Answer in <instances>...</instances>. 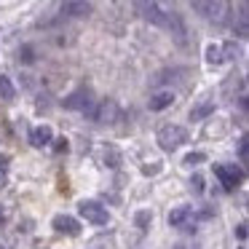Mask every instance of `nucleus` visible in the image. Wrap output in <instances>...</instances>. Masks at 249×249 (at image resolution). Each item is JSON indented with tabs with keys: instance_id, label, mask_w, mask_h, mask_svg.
Wrapping results in <instances>:
<instances>
[{
	"instance_id": "6e6552de",
	"label": "nucleus",
	"mask_w": 249,
	"mask_h": 249,
	"mask_svg": "<svg viewBox=\"0 0 249 249\" xmlns=\"http://www.w3.org/2000/svg\"><path fill=\"white\" fill-rule=\"evenodd\" d=\"M172 102H174V91H172V89H158V91H153L150 99H147V105H150L153 113L172 107Z\"/></svg>"
},
{
	"instance_id": "6ab92c4d",
	"label": "nucleus",
	"mask_w": 249,
	"mask_h": 249,
	"mask_svg": "<svg viewBox=\"0 0 249 249\" xmlns=\"http://www.w3.org/2000/svg\"><path fill=\"white\" fill-rule=\"evenodd\" d=\"M190 188H193V190H196V193H201V190H204V179H201V177H198V174H196V177H193V179H190Z\"/></svg>"
},
{
	"instance_id": "9d476101",
	"label": "nucleus",
	"mask_w": 249,
	"mask_h": 249,
	"mask_svg": "<svg viewBox=\"0 0 249 249\" xmlns=\"http://www.w3.org/2000/svg\"><path fill=\"white\" fill-rule=\"evenodd\" d=\"M54 228L59 233H67V236H78V233H81L78 220H75V217H67V214H56L54 217Z\"/></svg>"
},
{
	"instance_id": "7ed1b4c3",
	"label": "nucleus",
	"mask_w": 249,
	"mask_h": 249,
	"mask_svg": "<svg viewBox=\"0 0 249 249\" xmlns=\"http://www.w3.org/2000/svg\"><path fill=\"white\" fill-rule=\"evenodd\" d=\"M185 142H188V131L182 129V126L177 124H166L161 126V131H158V145L163 147V150H177V147H182Z\"/></svg>"
},
{
	"instance_id": "f03ea898",
	"label": "nucleus",
	"mask_w": 249,
	"mask_h": 249,
	"mask_svg": "<svg viewBox=\"0 0 249 249\" xmlns=\"http://www.w3.org/2000/svg\"><path fill=\"white\" fill-rule=\"evenodd\" d=\"M134 3H137L140 14L147 19V22L156 24V27H163V30H166L169 17L174 14V8L169 6V0H134Z\"/></svg>"
},
{
	"instance_id": "ddd939ff",
	"label": "nucleus",
	"mask_w": 249,
	"mask_h": 249,
	"mask_svg": "<svg viewBox=\"0 0 249 249\" xmlns=\"http://www.w3.org/2000/svg\"><path fill=\"white\" fill-rule=\"evenodd\" d=\"M89 11H91V8H89L86 0H70V3L65 6L67 17H89Z\"/></svg>"
},
{
	"instance_id": "f8f14e48",
	"label": "nucleus",
	"mask_w": 249,
	"mask_h": 249,
	"mask_svg": "<svg viewBox=\"0 0 249 249\" xmlns=\"http://www.w3.org/2000/svg\"><path fill=\"white\" fill-rule=\"evenodd\" d=\"M51 140H54V134H51L49 126H38V129H33V134H30V142H33L35 147H49Z\"/></svg>"
},
{
	"instance_id": "aec40b11",
	"label": "nucleus",
	"mask_w": 249,
	"mask_h": 249,
	"mask_svg": "<svg viewBox=\"0 0 249 249\" xmlns=\"http://www.w3.org/2000/svg\"><path fill=\"white\" fill-rule=\"evenodd\" d=\"M147 220H150V214H147V212H142L140 217H137V222H140V228L142 231H145V225H147Z\"/></svg>"
},
{
	"instance_id": "9b49d317",
	"label": "nucleus",
	"mask_w": 249,
	"mask_h": 249,
	"mask_svg": "<svg viewBox=\"0 0 249 249\" xmlns=\"http://www.w3.org/2000/svg\"><path fill=\"white\" fill-rule=\"evenodd\" d=\"M233 30L238 33V38H247L249 35V11H247V0H241L236 14V22H233Z\"/></svg>"
},
{
	"instance_id": "4be33fe9",
	"label": "nucleus",
	"mask_w": 249,
	"mask_h": 249,
	"mask_svg": "<svg viewBox=\"0 0 249 249\" xmlns=\"http://www.w3.org/2000/svg\"><path fill=\"white\" fill-rule=\"evenodd\" d=\"M241 161H247V140H241Z\"/></svg>"
},
{
	"instance_id": "f3484780",
	"label": "nucleus",
	"mask_w": 249,
	"mask_h": 249,
	"mask_svg": "<svg viewBox=\"0 0 249 249\" xmlns=\"http://www.w3.org/2000/svg\"><path fill=\"white\" fill-rule=\"evenodd\" d=\"M6 172H8V158L3 156V158H0V188L6 185Z\"/></svg>"
},
{
	"instance_id": "dca6fc26",
	"label": "nucleus",
	"mask_w": 249,
	"mask_h": 249,
	"mask_svg": "<svg viewBox=\"0 0 249 249\" xmlns=\"http://www.w3.org/2000/svg\"><path fill=\"white\" fill-rule=\"evenodd\" d=\"M14 94H17V91H14L11 78H8V75H0V97L6 99V102H11V99H14Z\"/></svg>"
},
{
	"instance_id": "0eeeda50",
	"label": "nucleus",
	"mask_w": 249,
	"mask_h": 249,
	"mask_svg": "<svg viewBox=\"0 0 249 249\" xmlns=\"http://www.w3.org/2000/svg\"><path fill=\"white\" fill-rule=\"evenodd\" d=\"M214 172H217V177H220V182H222L225 190H233L244 179V172L238 166H217Z\"/></svg>"
},
{
	"instance_id": "2eb2a0df",
	"label": "nucleus",
	"mask_w": 249,
	"mask_h": 249,
	"mask_svg": "<svg viewBox=\"0 0 249 249\" xmlns=\"http://www.w3.org/2000/svg\"><path fill=\"white\" fill-rule=\"evenodd\" d=\"M206 62H209V65H222V62H225V51H222L220 43L206 46Z\"/></svg>"
},
{
	"instance_id": "412c9836",
	"label": "nucleus",
	"mask_w": 249,
	"mask_h": 249,
	"mask_svg": "<svg viewBox=\"0 0 249 249\" xmlns=\"http://www.w3.org/2000/svg\"><path fill=\"white\" fill-rule=\"evenodd\" d=\"M236 233H238V238H247V225H238Z\"/></svg>"
},
{
	"instance_id": "39448f33",
	"label": "nucleus",
	"mask_w": 249,
	"mask_h": 249,
	"mask_svg": "<svg viewBox=\"0 0 249 249\" xmlns=\"http://www.w3.org/2000/svg\"><path fill=\"white\" fill-rule=\"evenodd\" d=\"M78 209H81V217H83V220L94 222V225H107V220H110L107 209H105L102 204H97V201H83Z\"/></svg>"
},
{
	"instance_id": "423d86ee",
	"label": "nucleus",
	"mask_w": 249,
	"mask_h": 249,
	"mask_svg": "<svg viewBox=\"0 0 249 249\" xmlns=\"http://www.w3.org/2000/svg\"><path fill=\"white\" fill-rule=\"evenodd\" d=\"M65 107H67V110H81V113L89 115V110L94 107L91 91H89V89H78V91H72L70 97L65 99Z\"/></svg>"
},
{
	"instance_id": "4468645a",
	"label": "nucleus",
	"mask_w": 249,
	"mask_h": 249,
	"mask_svg": "<svg viewBox=\"0 0 249 249\" xmlns=\"http://www.w3.org/2000/svg\"><path fill=\"white\" fill-rule=\"evenodd\" d=\"M209 113H214V102H212V99H204V102H198L193 110H190V118H193V121H204Z\"/></svg>"
},
{
	"instance_id": "5701e85b",
	"label": "nucleus",
	"mask_w": 249,
	"mask_h": 249,
	"mask_svg": "<svg viewBox=\"0 0 249 249\" xmlns=\"http://www.w3.org/2000/svg\"><path fill=\"white\" fill-rule=\"evenodd\" d=\"M174 249H185V247H174Z\"/></svg>"
},
{
	"instance_id": "f257e3e1",
	"label": "nucleus",
	"mask_w": 249,
	"mask_h": 249,
	"mask_svg": "<svg viewBox=\"0 0 249 249\" xmlns=\"http://www.w3.org/2000/svg\"><path fill=\"white\" fill-rule=\"evenodd\" d=\"M193 8H196V14H201L206 22L217 24V27L228 24L231 17H233V3L231 0H193Z\"/></svg>"
},
{
	"instance_id": "a211bd4d",
	"label": "nucleus",
	"mask_w": 249,
	"mask_h": 249,
	"mask_svg": "<svg viewBox=\"0 0 249 249\" xmlns=\"http://www.w3.org/2000/svg\"><path fill=\"white\" fill-rule=\"evenodd\" d=\"M198 161H204V153H190V156L185 158V163H188V166H196Z\"/></svg>"
},
{
	"instance_id": "20e7f679",
	"label": "nucleus",
	"mask_w": 249,
	"mask_h": 249,
	"mask_svg": "<svg viewBox=\"0 0 249 249\" xmlns=\"http://www.w3.org/2000/svg\"><path fill=\"white\" fill-rule=\"evenodd\" d=\"M118 115H121V110H118V102H115V99H102L99 105H94V107L89 110V118L97 121V124H115Z\"/></svg>"
},
{
	"instance_id": "1a4fd4ad",
	"label": "nucleus",
	"mask_w": 249,
	"mask_h": 249,
	"mask_svg": "<svg viewBox=\"0 0 249 249\" xmlns=\"http://www.w3.org/2000/svg\"><path fill=\"white\" fill-rule=\"evenodd\" d=\"M190 222H196V212L190 206H177V209L169 214V225L172 228H188Z\"/></svg>"
}]
</instances>
